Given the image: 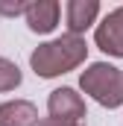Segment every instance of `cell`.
<instances>
[{
	"mask_svg": "<svg viewBox=\"0 0 123 126\" xmlns=\"http://www.w3.org/2000/svg\"><path fill=\"white\" fill-rule=\"evenodd\" d=\"M41 126H85V123H79V120H56V117H44Z\"/></svg>",
	"mask_w": 123,
	"mask_h": 126,
	"instance_id": "obj_10",
	"label": "cell"
},
{
	"mask_svg": "<svg viewBox=\"0 0 123 126\" xmlns=\"http://www.w3.org/2000/svg\"><path fill=\"white\" fill-rule=\"evenodd\" d=\"M94 44H97L106 56L123 59V6L111 9V12L94 27Z\"/></svg>",
	"mask_w": 123,
	"mask_h": 126,
	"instance_id": "obj_3",
	"label": "cell"
},
{
	"mask_svg": "<svg viewBox=\"0 0 123 126\" xmlns=\"http://www.w3.org/2000/svg\"><path fill=\"white\" fill-rule=\"evenodd\" d=\"M79 88L103 109L123 106V67L108 62H91L79 73Z\"/></svg>",
	"mask_w": 123,
	"mask_h": 126,
	"instance_id": "obj_2",
	"label": "cell"
},
{
	"mask_svg": "<svg viewBox=\"0 0 123 126\" xmlns=\"http://www.w3.org/2000/svg\"><path fill=\"white\" fill-rule=\"evenodd\" d=\"M100 18V0H67L64 6V27L70 35H82Z\"/></svg>",
	"mask_w": 123,
	"mask_h": 126,
	"instance_id": "obj_6",
	"label": "cell"
},
{
	"mask_svg": "<svg viewBox=\"0 0 123 126\" xmlns=\"http://www.w3.org/2000/svg\"><path fill=\"white\" fill-rule=\"evenodd\" d=\"M21 82H24V73H21V67L12 62V59H3V56H0V94H6V91H15Z\"/></svg>",
	"mask_w": 123,
	"mask_h": 126,
	"instance_id": "obj_8",
	"label": "cell"
},
{
	"mask_svg": "<svg viewBox=\"0 0 123 126\" xmlns=\"http://www.w3.org/2000/svg\"><path fill=\"white\" fill-rule=\"evenodd\" d=\"M30 3L27 0H0V15L3 18H18V15H27Z\"/></svg>",
	"mask_w": 123,
	"mask_h": 126,
	"instance_id": "obj_9",
	"label": "cell"
},
{
	"mask_svg": "<svg viewBox=\"0 0 123 126\" xmlns=\"http://www.w3.org/2000/svg\"><path fill=\"white\" fill-rule=\"evenodd\" d=\"M24 18H27V27L35 35H50V32L59 27L62 3L59 0H32Z\"/></svg>",
	"mask_w": 123,
	"mask_h": 126,
	"instance_id": "obj_5",
	"label": "cell"
},
{
	"mask_svg": "<svg viewBox=\"0 0 123 126\" xmlns=\"http://www.w3.org/2000/svg\"><path fill=\"white\" fill-rule=\"evenodd\" d=\"M47 111L56 120H79V123H85V100H82V94L76 88H67V85L50 91Z\"/></svg>",
	"mask_w": 123,
	"mask_h": 126,
	"instance_id": "obj_4",
	"label": "cell"
},
{
	"mask_svg": "<svg viewBox=\"0 0 123 126\" xmlns=\"http://www.w3.org/2000/svg\"><path fill=\"white\" fill-rule=\"evenodd\" d=\"M85 59H88L85 38L64 32V35L50 38V41H44V44H38L32 50L30 53V67L35 70V76H41V79H56L62 73L76 70Z\"/></svg>",
	"mask_w": 123,
	"mask_h": 126,
	"instance_id": "obj_1",
	"label": "cell"
},
{
	"mask_svg": "<svg viewBox=\"0 0 123 126\" xmlns=\"http://www.w3.org/2000/svg\"><path fill=\"white\" fill-rule=\"evenodd\" d=\"M0 126H41L38 106L30 100H6L0 103Z\"/></svg>",
	"mask_w": 123,
	"mask_h": 126,
	"instance_id": "obj_7",
	"label": "cell"
}]
</instances>
